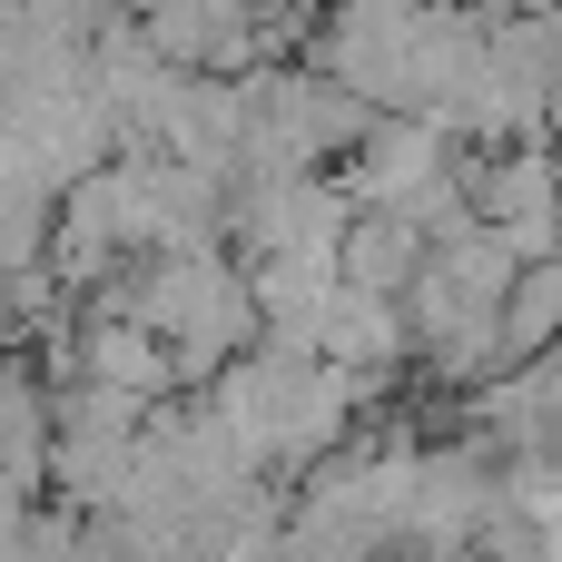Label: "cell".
I'll use <instances>...</instances> for the list:
<instances>
[{
  "label": "cell",
  "mask_w": 562,
  "mask_h": 562,
  "mask_svg": "<svg viewBox=\"0 0 562 562\" xmlns=\"http://www.w3.org/2000/svg\"><path fill=\"white\" fill-rule=\"evenodd\" d=\"M69 375L128 385L138 405L178 395V375H168V346H158V336H148L138 316H119V306H79V326H69Z\"/></svg>",
  "instance_id": "obj_1"
},
{
  "label": "cell",
  "mask_w": 562,
  "mask_h": 562,
  "mask_svg": "<svg viewBox=\"0 0 562 562\" xmlns=\"http://www.w3.org/2000/svg\"><path fill=\"white\" fill-rule=\"evenodd\" d=\"M316 356L326 366H346V375H415V326H405V306L395 296H356V286H336V306H326V326H316Z\"/></svg>",
  "instance_id": "obj_2"
},
{
  "label": "cell",
  "mask_w": 562,
  "mask_h": 562,
  "mask_svg": "<svg viewBox=\"0 0 562 562\" xmlns=\"http://www.w3.org/2000/svg\"><path fill=\"white\" fill-rule=\"evenodd\" d=\"M415 267H425L415 217H395V207H356V217H346V237H336V286H356V296H405Z\"/></svg>",
  "instance_id": "obj_3"
},
{
  "label": "cell",
  "mask_w": 562,
  "mask_h": 562,
  "mask_svg": "<svg viewBox=\"0 0 562 562\" xmlns=\"http://www.w3.org/2000/svg\"><path fill=\"white\" fill-rule=\"evenodd\" d=\"M553 336H562V247L514 267V286H504V356H543Z\"/></svg>",
  "instance_id": "obj_4"
},
{
  "label": "cell",
  "mask_w": 562,
  "mask_h": 562,
  "mask_svg": "<svg viewBox=\"0 0 562 562\" xmlns=\"http://www.w3.org/2000/svg\"><path fill=\"white\" fill-rule=\"evenodd\" d=\"M20 562H89V524L69 514V504H30V524H20Z\"/></svg>",
  "instance_id": "obj_5"
},
{
  "label": "cell",
  "mask_w": 562,
  "mask_h": 562,
  "mask_svg": "<svg viewBox=\"0 0 562 562\" xmlns=\"http://www.w3.org/2000/svg\"><path fill=\"white\" fill-rule=\"evenodd\" d=\"M40 40H99V20H119V0H10Z\"/></svg>",
  "instance_id": "obj_6"
},
{
  "label": "cell",
  "mask_w": 562,
  "mask_h": 562,
  "mask_svg": "<svg viewBox=\"0 0 562 562\" xmlns=\"http://www.w3.org/2000/svg\"><path fill=\"white\" fill-rule=\"evenodd\" d=\"M198 10H217V20H257V10H277V0H198Z\"/></svg>",
  "instance_id": "obj_7"
},
{
  "label": "cell",
  "mask_w": 562,
  "mask_h": 562,
  "mask_svg": "<svg viewBox=\"0 0 562 562\" xmlns=\"http://www.w3.org/2000/svg\"><path fill=\"white\" fill-rule=\"evenodd\" d=\"M553 207H562V128H553Z\"/></svg>",
  "instance_id": "obj_8"
},
{
  "label": "cell",
  "mask_w": 562,
  "mask_h": 562,
  "mask_svg": "<svg viewBox=\"0 0 562 562\" xmlns=\"http://www.w3.org/2000/svg\"><path fill=\"white\" fill-rule=\"evenodd\" d=\"M553 10H562V0H553Z\"/></svg>",
  "instance_id": "obj_9"
}]
</instances>
